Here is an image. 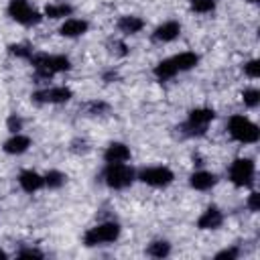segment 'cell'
<instances>
[{
    "mask_svg": "<svg viewBox=\"0 0 260 260\" xmlns=\"http://www.w3.org/2000/svg\"><path fill=\"white\" fill-rule=\"evenodd\" d=\"M102 177L110 189H126L136 181V171L128 162H112L106 165Z\"/></svg>",
    "mask_w": 260,
    "mask_h": 260,
    "instance_id": "277c9868",
    "label": "cell"
},
{
    "mask_svg": "<svg viewBox=\"0 0 260 260\" xmlns=\"http://www.w3.org/2000/svg\"><path fill=\"white\" fill-rule=\"evenodd\" d=\"M223 223V213L219 207L209 205L205 211H201V215L197 217V228L199 230H217Z\"/></svg>",
    "mask_w": 260,
    "mask_h": 260,
    "instance_id": "9a60e30c",
    "label": "cell"
},
{
    "mask_svg": "<svg viewBox=\"0 0 260 260\" xmlns=\"http://www.w3.org/2000/svg\"><path fill=\"white\" fill-rule=\"evenodd\" d=\"M189 185H191V189H195V191H209V189H213V187L217 185V175L211 173V171L199 169V171L191 173Z\"/></svg>",
    "mask_w": 260,
    "mask_h": 260,
    "instance_id": "5bb4252c",
    "label": "cell"
},
{
    "mask_svg": "<svg viewBox=\"0 0 260 260\" xmlns=\"http://www.w3.org/2000/svg\"><path fill=\"white\" fill-rule=\"evenodd\" d=\"M228 134L232 136V140H236L240 144H254L260 138L258 126L242 114H236L228 120Z\"/></svg>",
    "mask_w": 260,
    "mask_h": 260,
    "instance_id": "7a4b0ae2",
    "label": "cell"
},
{
    "mask_svg": "<svg viewBox=\"0 0 260 260\" xmlns=\"http://www.w3.org/2000/svg\"><path fill=\"white\" fill-rule=\"evenodd\" d=\"M246 205H248V209L250 211H258L260 209V193H256V191H252L250 195H248V201H246Z\"/></svg>",
    "mask_w": 260,
    "mask_h": 260,
    "instance_id": "f546056e",
    "label": "cell"
},
{
    "mask_svg": "<svg viewBox=\"0 0 260 260\" xmlns=\"http://www.w3.org/2000/svg\"><path fill=\"white\" fill-rule=\"evenodd\" d=\"M8 53H10L12 57H16V59H26V61H28L35 51H32V47L26 45V43H12V45H8Z\"/></svg>",
    "mask_w": 260,
    "mask_h": 260,
    "instance_id": "603a6c76",
    "label": "cell"
},
{
    "mask_svg": "<svg viewBox=\"0 0 260 260\" xmlns=\"http://www.w3.org/2000/svg\"><path fill=\"white\" fill-rule=\"evenodd\" d=\"M89 30V22L83 20V18H65L63 24L59 26V35L61 37H67V39H77V37H83L85 32Z\"/></svg>",
    "mask_w": 260,
    "mask_h": 260,
    "instance_id": "8fae6325",
    "label": "cell"
},
{
    "mask_svg": "<svg viewBox=\"0 0 260 260\" xmlns=\"http://www.w3.org/2000/svg\"><path fill=\"white\" fill-rule=\"evenodd\" d=\"M136 179L148 187L154 189H165L175 181V173L165 167V165H154V167H144L136 173Z\"/></svg>",
    "mask_w": 260,
    "mask_h": 260,
    "instance_id": "8992f818",
    "label": "cell"
},
{
    "mask_svg": "<svg viewBox=\"0 0 260 260\" xmlns=\"http://www.w3.org/2000/svg\"><path fill=\"white\" fill-rule=\"evenodd\" d=\"M215 120V110L213 108H205V106H199V108H193L189 110L187 114V122H185V132L189 136H201L205 134L207 126Z\"/></svg>",
    "mask_w": 260,
    "mask_h": 260,
    "instance_id": "52a82bcc",
    "label": "cell"
},
{
    "mask_svg": "<svg viewBox=\"0 0 260 260\" xmlns=\"http://www.w3.org/2000/svg\"><path fill=\"white\" fill-rule=\"evenodd\" d=\"M244 73L250 77V79H258L260 77V61L258 59H250L244 63Z\"/></svg>",
    "mask_w": 260,
    "mask_h": 260,
    "instance_id": "484cf974",
    "label": "cell"
},
{
    "mask_svg": "<svg viewBox=\"0 0 260 260\" xmlns=\"http://www.w3.org/2000/svg\"><path fill=\"white\" fill-rule=\"evenodd\" d=\"M43 177H45V187H49V189H61L65 185V181H67V175L57 171V169L45 173Z\"/></svg>",
    "mask_w": 260,
    "mask_h": 260,
    "instance_id": "7402d4cb",
    "label": "cell"
},
{
    "mask_svg": "<svg viewBox=\"0 0 260 260\" xmlns=\"http://www.w3.org/2000/svg\"><path fill=\"white\" fill-rule=\"evenodd\" d=\"M30 65L35 67L37 75L47 79L57 73H65L71 69V59L65 55H49V53H32L30 55Z\"/></svg>",
    "mask_w": 260,
    "mask_h": 260,
    "instance_id": "6da1fadb",
    "label": "cell"
},
{
    "mask_svg": "<svg viewBox=\"0 0 260 260\" xmlns=\"http://www.w3.org/2000/svg\"><path fill=\"white\" fill-rule=\"evenodd\" d=\"M6 258H8V254H6V252L0 248V260H6Z\"/></svg>",
    "mask_w": 260,
    "mask_h": 260,
    "instance_id": "1f68e13d",
    "label": "cell"
},
{
    "mask_svg": "<svg viewBox=\"0 0 260 260\" xmlns=\"http://www.w3.org/2000/svg\"><path fill=\"white\" fill-rule=\"evenodd\" d=\"M240 256V250L234 246V248H225V250H221V252H217L215 254V258L217 260H221V258H228V260H236Z\"/></svg>",
    "mask_w": 260,
    "mask_h": 260,
    "instance_id": "4dcf8cb0",
    "label": "cell"
},
{
    "mask_svg": "<svg viewBox=\"0 0 260 260\" xmlns=\"http://www.w3.org/2000/svg\"><path fill=\"white\" fill-rule=\"evenodd\" d=\"M254 175H256V165L248 156L236 158L228 171V177L236 187H250L254 183Z\"/></svg>",
    "mask_w": 260,
    "mask_h": 260,
    "instance_id": "ba28073f",
    "label": "cell"
},
{
    "mask_svg": "<svg viewBox=\"0 0 260 260\" xmlns=\"http://www.w3.org/2000/svg\"><path fill=\"white\" fill-rule=\"evenodd\" d=\"M18 185H20V189L24 193H30L32 195V193H37V191H41L45 187V177L41 173L32 171V169H24L18 175Z\"/></svg>",
    "mask_w": 260,
    "mask_h": 260,
    "instance_id": "30bf717a",
    "label": "cell"
},
{
    "mask_svg": "<svg viewBox=\"0 0 260 260\" xmlns=\"http://www.w3.org/2000/svg\"><path fill=\"white\" fill-rule=\"evenodd\" d=\"M122 234V228L118 221H102L93 228H89L83 234V244L87 248H95V246H106V244H114Z\"/></svg>",
    "mask_w": 260,
    "mask_h": 260,
    "instance_id": "3957f363",
    "label": "cell"
},
{
    "mask_svg": "<svg viewBox=\"0 0 260 260\" xmlns=\"http://www.w3.org/2000/svg\"><path fill=\"white\" fill-rule=\"evenodd\" d=\"M6 12H8V16H10L14 22H18V24H22V26H35V24H39L41 18H43V14H41L35 6H30L28 0H8Z\"/></svg>",
    "mask_w": 260,
    "mask_h": 260,
    "instance_id": "5b68a950",
    "label": "cell"
},
{
    "mask_svg": "<svg viewBox=\"0 0 260 260\" xmlns=\"http://www.w3.org/2000/svg\"><path fill=\"white\" fill-rule=\"evenodd\" d=\"M146 254H148L150 258H156V260L167 258V256L171 254V244H169L167 240H152V242L146 246Z\"/></svg>",
    "mask_w": 260,
    "mask_h": 260,
    "instance_id": "44dd1931",
    "label": "cell"
},
{
    "mask_svg": "<svg viewBox=\"0 0 260 260\" xmlns=\"http://www.w3.org/2000/svg\"><path fill=\"white\" fill-rule=\"evenodd\" d=\"M152 73H154V77H156L158 81H169V79H173V77L177 75V69H175V65H173V61H171V57H169V59L158 61V63L154 65Z\"/></svg>",
    "mask_w": 260,
    "mask_h": 260,
    "instance_id": "ffe728a7",
    "label": "cell"
},
{
    "mask_svg": "<svg viewBox=\"0 0 260 260\" xmlns=\"http://www.w3.org/2000/svg\"><path fill=\"white\" fill-rule=\"evenodd\" d=\"M22 126H24V122H22V118H20V116H16V114H10V116H8V120H6V130H8L10 134L20 132V130H22Z\"/></svg>",
    "mask_w": 260,
    "mask_h": 260,
    "instance_id": "4316f807",
    "label": "cell"
},
{
    "mask_svg": "<svg viewBox=\"0 0 260 260\" xmlns=\"http://www.w3.org/2000/svg\"><path fill=\"white\" fill-rule=\"evenodd\" d=\"M181 35V24L177 20H165L152 30V39L156 43H171Z\"/></svg>",
    "mask_w": 260,
    "mask_h": 260,
    "instance_id": "2e32d148",
    "label": "cell"
},
{
    "mask_svg": "<svg viewBox=\"0 0 260 260\" xmlns=\"http://www.w3.org/2000/svg\"><path fill=\"white\" fill-rule=\"evenodd\" d=\"M130 156H132L130 146L124 144V142H118V140H116V142H110V144L106 146V150H104V160H106V165H112V162H128Z\"/></svg>",
    "mask_w": 260,
    "mask_h": 260,
    "instance_id": "7c38bea8",
    "label": "cell"
},
{
    "mask_svg": "<svg viewBox=\"0 0 260 260\" xmlns=\"http://www.w3.org/2000/svg\"><path fill=\"white\" fill-rule=\"evenodd\" d=\"M30 144H32V140H30L26 134L16 132V134H10V138H8V140H4L2 148H4V152H6V154L18 156V154H24V152L30 148Z\"/></svg>",
    "mask_w": 260,
    "mask_h": 260,
    "instance_id": "4fadbf2b",
    "label": "cell"
},
{
    "mask_svg": "<svg viewBox=\"0 0 260 260\" xmlns=\"http://www.w3.org/2000/svg\"><path fill=\"white\" fill-rule=\"evenodd\" d=\"M189 8L197 14H211L215 10V0H189Z\"/></svg>",
    "mask_w": 260,
    "mask_h": 260,
    "instance_id": "cb8c5ba5",
    "label": "cell"
},
{
    "mask_svg": "<svg viewBox=\"0 0 260 260\" xmlns=\"http://www.w3.org/2000/svg\"><path fill=\"white\" fill-rule=\"evenodd\" d=\"M16 256L18 258H43L45 254L41 250H37V248H22V250L16 252Z\"/></svg>",
    "mask_w": 260,
    "mask_h": 260,
    "instance_id": "f1b7e54d",
    "label": "cell"
},
{
    "mask_svg": "<svg viewBox=\"0 0 260 260\" xmlns=\"http://www.w3.org/2000/svg\"><path fill=\"white\" fill-rule=\"evenodd\" d=\"M144 28V20L136 14H126L118 20V30L122 35H138Z\"/></svg>",
    "mask_w": 260,
    "mask_h": 260,
    "instance_id": "ac0fdd59",
    "label": "cell"
},
{
    "mask_svg": "<svg viewBox=\"0 0 260 260\" xmlns=\"http://www.w3.org/2000/svg\"><path fill=\"white\" fill-rule=\"evenodd\" d=\"M171 61H173L177 73H183V71H191L199 65V55L193 53V51H183V53L171 57Z\"/></svg>",
    "mask_w": 260,
    "mask_h": 260,
    "instance_id": "e0dca14e",
    "label": "cell"
},
{
    "mask_svg": "<svg viewBox=\"0 0 260 260\" xmlns=\"http://www.w3.org/2000/svg\"><path fill=\"white\" fill-rule=\"evenodd\" d=\"M246 2H252V4H256V2H258V0H246Z\"/></svg>",
    "mask_w": 260,
    "mask_h": 260,
    "instance_id": "d6a6232c",
    "label": "cell"
},
{
    "mask_svg": "<svg viewBox=\"0 0 260 260\" xmlns=\"http://www.w3.org/2000/svg\"><path fill=\"white\" fill-rule=\"evenodd\" d=\"M73 98V91L67 85H49L32 93V102L37 104H65Z\"/></svg>",
    "mask_w": 260,
    "mask_h": 260,
    "instance_id": "9c48e42d",
    "label": "cell"
},
{
    "mask_svg": "<svg viewBox=\"0 0 260 260\" xmlns=\"http://www.w3.org/2000/svg\"><path fill=\"white\" fill-rule=\"evenodd\" d=\"M242 102L246 108H256L260 104V91L256 87H248L242 91Z\"/></svg>",
    "mask_w": 260,
    "mask_h": 260,
    "instance_id": "d4e9b609",
    "label": "cell"
},
{
    "mask_svg": "<svg viewBox=\"0 0 260 260\" xmlns=\"http://www.w3.org/2000/svg\"><path fill=\"white\" fill-rule=\"evenodd\" d=\"M73 12V6L67 4V2H51L45 6V12L43 16L51 18V20H57V18H65V16H71Z\"/></svg>",
    "mask_w": 260,
    "mask_h": 260,
    "instance_id": "d6986e66",
    "label": "cell"
},
{
    "mask_svg": "<svg viewBox=\"0 0 260 260\" xmlns=\"http://www.w3.org/2000/svg\"><path fill=\"white\" fill-rule=\"evenodd\" d=\"M110 110V106L106 104V102H91L89 106H87V112L91 114V116H98V114H106Z\"/></svg>",
    "mask_w": 260,
    "mask_h": 260,
    "instance_id": "83f0119b",
    "label": "cell"
}]
</instances>
